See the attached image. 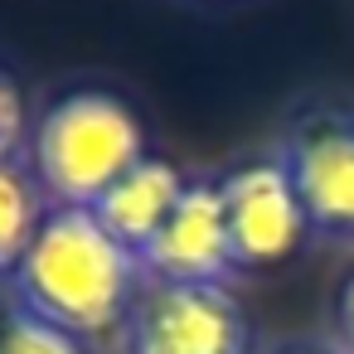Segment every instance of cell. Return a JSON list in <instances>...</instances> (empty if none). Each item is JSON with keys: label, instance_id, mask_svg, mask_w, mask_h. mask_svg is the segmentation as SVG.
Segmentation results:
<instances>
[{"label": "cell", "instance_id": "6da1fadb", "mask_svg": "<svg viewBox=\"0 0 354 354\" xmlns=\"http://www.w3.org/2000/svg\"><path fill=\"white\" fill-rule=\"evenodd\" d=\"M136 286V252H127L93 218V209H44L20 267L6 281V296L78 339H102L127 320Z\"/></svg>", "mask_w": 354, "mask_h": 354}, {"label": "cell", "instance_id": "7a4b0ae2", "mask_svg": "<svg viewBox=\"0 0 354 354\" xmlns=\"http://www.w3.org/2000/svg\"><path fill=\"white\" fill-rule=\"evenodd\" d=\"M146 156L141 117L107 88H73L54 97L35 117L25 146V165L49 209H93Z\"/></svg>", "mask_w": 354, "mask_h": 354}, {"label": "cell", "instance_id": "3957f363", "mask_svg": "<svg viewBox=\"0 0 354 354\" xmlns=\"http://www.w3.org/2000/svg\"><path fill=\"white\" fill-rule=\"evenodd\" d=\"M117 354H252V330L228 286L214 281H151L141 277Z\"/></svg>", "mask_w": 354, "mask_h": 354}, {"label": "cell", "instance_id": "277c9868", "mask_svg": "<svg viewBox=\"0 0 354 354\" xmlns=\"http://www.w3.org/2000/svg\"><path fill=\"white\" fill-rule=\"evenodd\" d=\"M315 238L354 248V107H306L277 146Z\"/></svg>", "mask_w": 354, "mask_h": 354}, {"label": "cell", "instance_id": "5b68a950", "mask_svg": "<svg viewBox=\"0 0 354 354\" xmlns=\"http://www.w3.org/2000/svg\"><path fill=\"white\" fill-rule=\"evenodd\" d=\"M218 194H223V218H228V243H233L238 272L286 262L310 233L306 209H301L291 175H286L277 151L223 170Z\"/></svg>", "mask_w": 354, "mask_h": 354}, {"label": "cell", "instance_id": "8992f818", "mask_svg": "<svg viewBox=\"0 0 354 354\" xmlns=\"http://www.w3.org/2000/svg\"><path fill=\"white\" fill-rule=\"evenodd\" d=\"M136 262H141V277H151V281L228 286L238 262H233V243H228L218 180H189L185 194L175 199L170 218L160 223V233L136 252Z\"/></svg>", "mask_w": 354, "mask_h": 354}, {"label": "cell", "instance_id": "52a82bcc", "mask_svg": "<svg viewBox=\"0 0 354 354\" xmlns=\"http://www.w3.org/2000/svg\"><path fill=\"white\" fill-rule=\"evenodd\" d=\"M185 175H180V165H170L165 156H146V160H136L97 204H93V218L127 248V252H141L156 233H160V223L170 218V209H175V199L185 194Z\"/></svg>", "mask_w": 354, "mask_h": 354}, {"label": "cell", "instance_id": "ba28073f", "mask_svg": "<svg viewBox=\"0 0 354 354\" xmlns=\"http://www.w3.org/2000/svg\"><path fill=\"white\" fill-rule=\"evenodd\" d=\"M44 194L25 165V156L0 160V281H10V272L20 267L39 218H44Z\"/></svg>", "mask_w": 354, "mask_h": 354}, {"label": "cell", "instance_id": "9c48e42d", "mask_svg": "<svg viewBox=\"0 0 354 354\" xmlns=\"http://www.w3.org/2000/svg\"><path fill=\"white\" fill-rule=\"evenodd\" d=\"M0 354H88V339L49 325L44 315L6 296L0 301Z\"/></svg>", "mask_w": 354, "mask_h": 354}, {"label": "cell", "instance_id": "30bf717a", "mask_svg": "<svg viewBox=\"0 0 354 354\" xmlns=\"http://www.w3.org/2000/svg\"><path fill=\"white\" fill-rule=\"evenodd\" d=\"M25 97L15 88V78L0 68V160L25 156Z\"/></svg>", "mask_w": 354, "mask_h": 354}, {"label": "cell", "instance_id": "8fae6325", "mask_svg": "<svg viewBox=\"0 0 354 354\" xmlns=\"http://www.w3.org/2000/svg\"><path fill=\"white\" fill-rule=\"evenodd\" d=\"M335 344L344 354H354V272L339 281L335 291Z\"/></svg>", "mask_w": 354, "mask_h": 354}, {"label": "cell", "instance_id": "7c38bea8", "mask_svg": "<svg viewBox=\"0 0 354 354\" xmlns=\"http://www.w3.org/2000/svg\"><path fill=\"white\" fill-rule=\"evenodd\" d=\"M252 354H344V349L335 339H272V344H262Z\"/></svg>", "mask_w": 354, "mask_h": 354}]
</instances>
